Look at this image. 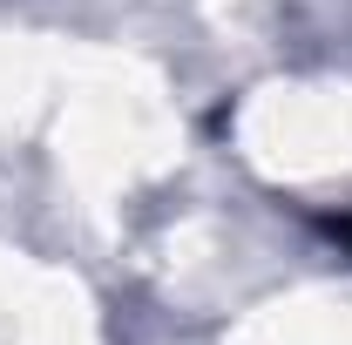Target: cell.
<instances>
[{
  "label": "cell",
  "instance_id": "6da1fadb",
  "mask_svg": "<svg viewBox=\"0 0 352 345\" xmlns=\"http://www.w3.org/2000/svg\"><path fill=\"white\" fill-rule=\"evenodd\" d=\"M339 237H346V244H352V216H346V223H339Z\"/></svg>",
  "mask_w": 352,
  "mask_h": 345
}]
</instances>
